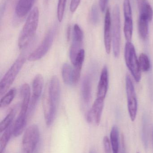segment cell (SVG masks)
I'll return each instance as SVG.
<instances>
[{"instance_id":"9c48e42d","label":"cell","mask_w":153,"mask_h":153,"mask_svg":"<svg viewBox=\"0 0 153 153\" xmlns=\"http://www.w3.org/2000/svg\"><path fill=\"white\" fill-rule=\"evenodd\" d=\"M83 37V32L81 29L78 24H75L73 27L72 42L70 50V58L73 65L75 63L78 54L82 49L81 48L82 45Z\"/></svg>"},{"instance_id":"4316f807","label":"cell","mask_w":153,"mask_h":153,"mask_svg":"<svg viewBox=\"0 0 153 153\" xmlns=\"http://www.w3.org/2000/svg\"><path fill=\"white\" fill-rule=\"evenodd\" d=\"M16 92L15 89H11L2 97L0 102L1 108H5L10 104L15 97Z\"/></svg>"},{"instance_id":"f546056e","label":"cell","mask_w":153,"mask_h":153,"mask_svg":"<svg viewBox=\"0 0 153 153\" xmlns=\"http://www.w3.org/2000/svg\"><path fill=\"white\" fill-rule=\"evenodd\" d=\"M103 146L105 153H111V147L109 139L107 136H105L103 140Z\"/></svg>"},{"instance_id":"e0dca14e","label":"cell","mask_w":153,"mask_h":153,"mask_svg":"<svg viewBox=\"0 0 153 153\" xmlns=\"http://www.w3.org/2000/svg\"><path fill=\"white\" fill-rule=\"evenodd\" d=\"M84 57L85 51L84 49H82L78 54L75 63L74 65V67L73 69V77L74 84L77 83L80 79Z\"/></svg>"},{"instance_id":"e575fe53","label":"cell","mask_w":153,"mask_h":153,"mask_svg":"<svg viewBox=\"0 0 153 153\" xmlns=\"http://www.w3.org/2000/svg\"><path fill=\"white\" fill-rule=\"evenodd\" d=\"M137 153H139V152H137Z\"/></svg>"},{"instance_id":"836d02e7","label":"cell","mask_w":153,"mask_h":153,"mask_svg":"<svg viewBox=\"0 0 153 153\" xmlns=\"http://www.w3.org/2000/svg\"><path fill=\"white\" fill-rule=\"evenodd\" d=\"M89 153H96V151H95V150L94 149H92V150H91L90 151V152Z\"/></svg>"},{"instance_id":"ac0fdd59","label":"cell","mask_w":153,"mask_h":153,"mask_svg":"<svg viewBox=\"0 0 153 153\" xmlns=\"http://www.w3.org/2000/svg\"><path fill=\"white\" fill-rule=\"evenodd\" d=\"M137 5L140 12V16L146 18L151 22L153 17V10L147 0H137Z\"/></svg>"},{"instance_id":"ba28073f","label":"cell","mask_w":153,"mask_h":153,"mask_svg":"<svg viewBox=\"0 0 153 153\" xmlns=\"http://www.w3.org/2000/svg\"><path fill=\"white\" fill-rule=\"evenodd\" d=\"M125 81L128 112L131 120L134 121L136 118L137 111L136 94L134 84L129 75H127Z\"/></svg>"},{"instance_id":"8992f818","label":"cell","mask_w":153,"mask_h":153,"mask_svg":"<svg viewBox=\"0 0 153 153\" xmlns=\"http://www.w3.org/2000/svg\"><path fill=\"white\" fill-rule=\"evenodd\" d=\"M56 32L55 27L51 28L38 47L30 54L28 60L31 62L38 61L44 57L51 48Z\"/></svg>"},{"instance_id":"83f0119b","label":"cell","mask_w":153,"mask_h":153,"mask_svg":"<svg viewBox=\"0 0 153 153\" xmlns=\"http://www.w3.org/2000/svg\"><path fill=\"white\" fill-rule=\"evenodd\" d=\"M66 0H58L57 8V17L59 22L63 19Z\"/></svg>"},{"instance_id":"7a4b0ae2","label":"cell","mask_w":153,"mask_h":153,"mask_svg":"<svg viewBox=\"0 0 153 153\" xmlns=\"http://www.w3.org/2000/svg\"><path fill=\"white\" fill-rule=\"evenodd\" d=\"M39 19V10L37 7H35L29 14L20 34L18 40L20 49H24L32 41L37 29Z\"/></svg>"},{"instance_id":"30bf717a","label":"cell","mask_w":153,"mask_h":153,"mask_svg":"<svg viewBox=\"0 0 153 153\" xmlns=\"http://www.w3.org/2000/svg\"><path fill=\"white\" fill-rule=\"evenodd\" d=\"M44 79L40 74H38L35 76L32 83V95L29 107L28 116L31 117L34 112L40 98L42 94L43 90Z\"/></svg>"},{"instance_id":"2e32d148","label":"cell","mask_w":153,"mask_h":153,"mask_svg":"<svg viewBox=\"0 0 153 153\" xmlns=\"http://www.w3.org/2000/svg\"><path fill=\"white\" fill-rule=\"evenodd\" d=\"M92 82L90 76L86 75L82 82L81 87V95L83 102L88 104L91 98Z\"/></svg>"},{"instance_id":"d4e9b609","label":"cell","mask_w":153,"mask_h":153,"mask_svg":"<svg viewBox=\"0 0 153 153\" xmlns=\"http://www.w3.org/2000/svg\"><path fill=\"white\" fill-rule=\"evenodd\" d=\"M124 33L127 42H131L133 32V22L132 17H125Z\"/></svg>"},{"instance_id":"cb8c5ba5","label":"cell","mask_w":153,"mask_h":153,"mask_svg":"<svg viewBox=\"0 0 153 153\" xmlns=\"http://www.w3.org/2000/svg\"><path fill=\"white\" fill-rule=\"evenodd\" d=\"M110 143L113 153H118L119 149V130L117 127L114 126L110 134Z\"/></svg>"},{"instance_id":"d590c367","label":"cell","mask_w":153,"mask_h":153,"mask_svg":"<svg viewBox=\"0 0 153 153\" xmlns=\"http://www.w3.org/2000/svg\"><path fill=\"white\" fill-rule=\"evenodd\" d=\"M46 1H47V0H46Z\"/></svg>"},{"instance_id":"52a82bcc","label":"cell","mask_w":153,"mask_h":153,"mask_svg":"<svg viewBox=\"0 0 153 153\" xmlns=\"http://www.w3.org/2000/svg\"><path fill=\"white\" fill-rule=\"evenodd\" d=\"M112 41L113 50L115 57H118L120 53V19L119 6L114 7L112 15Z\"/></svg>"},{"instance_id":"f1b7e54d","label":"cell","mask_w":153,"mask_h":153,"mask_svg":"<svg viewBox=\"0 0 153 153\" xmlns=\"http://www.w3.org/2000/svg\"><path fill=\"white\" fill-rule=\"evenodd\" d=\"M90 19L92 23L97 24L99 21V15L98 8L96 5H93L91 10Z\"/></svg>"},{"instance_id":"277c9868","label":"cell","mask_w":153,"mask_h":153,"mask_svg":"<svg viewBox=\"0 0 153 153\" xmlns=\"http://www.w3.org/2000/svg\"><path fill=\"white\" fill-rule=\"evenodd\" d=\"M125 58L126 64L133 77L137 82H139L141 79V71L134 46L131 42H127L126 44Z\"/></svg>"},{"instance_id":"6da1fadb","label":"cell","mask_w":153,"mask_h":153,"mask_svg":"<svg viewBox=\"0 0 153 153\" xmlns=\"http://www.w3.org/2000/svg\"><path fill=\"white\" fill-rule=\"evenodd\" d=\"M60 93L59 79L56 76H53L50 80L43 100L44 117L48 126H50L54 120L60 101Z\"/></svg>"},{"instance_id":"9a60e30c","label":"cell","mask_w":153,"mask_h":153,"mask_svg":"<svg viewBox=\"0 0 153 153\" xmlns=\"http://www.w3.org/2000/svg\"><path fill=\"white\" fill-rule=\"evenodd\" d=\"M35 0H18L15 7V14L19 18H23L31 10Z\"/></svg>"},{"instance_id":"603a6c76","label":"cell","mask_w":153,"mask_h":153,"mask_svg":"<svg viewBox=\"0 0 153 153\" xmlns=\"http://www.w3.org/2000/svg\"><path fill=\"white\" fill-rule=\"evenodd\" d=\"M17 111V108L16 106L12 108L6 117L2 120L0 124V132L1 133L6 130L9 127L12 125L13 119L16 115Z\"/></svg>"},{"instance_id":"3957f363","label":"cell","mask_w":153,"mask_h":153,"mask_svg":"<svg viewBox=\"0 0 153 153\" xmlns=\"http://www.w3.org/2000/svg\"><path fill=\"white\" fill-rule=\"evenodd\" d=\"M40 132L38 127L32 125L28 128L22 137V153H38L40 146Z\"/></svg>"},{"instance_id":"7402d4cb","label":"cell","mask_w":153,"mask_h":153,"mask_svg":"<svg viewBox=\"0 0 153 153\" xmlns=\"http://www.w3.org/2000/svg\"><path fill=\"white\" fill-rule=\"evenodd\" d=\"M149 21L143 16H139L138 21V29L139 35L142 39L145 40L148 37V23Z\"/></svg>"},{"instance_id":"1f68e13d","label":"cell","mask_w":153,"mask_h":153,"mask_svg":"<svg viewBox=\"0 0 153 153\" xmlns=\"http://www.w3.org/2000/svg\"><path fill=\"white\" fill-rule=\"evenodd\" d=\"M108 0H99V6L102 11L104 12Z\"/></svg>"},{"instance_id":"8fae6325","label":"cell","mask_w":153,"mask_h":153,"mask_svg":"<svg viewBox=\"0 0 153 153\" xmlns=\"http://www.w3.org/2000/svg\"><path fill=\"white\" fill-rule=\"evenodd\" d=\"M104 99L97 98L86 115L87 122L90 124L99 125L104 104Z\"/></svg>"},{"instance_id":"7c38bea8","label":"cell","mask_w":153,"mask_h":153,"mask_svg":"<svg viewBox=\"0 0 153 153\" xmlns=\"http://www.w3.org/2000/svg\"><path fill=\"white\" fill-rule=\"evenodd\" d=\"M112 21L109 9L106 10L104 20V40L106 51L109 54L111 50L112 42Z\"/></svg>"},{"instance_id":"484cf974","label":"cell","mask_w":153,"mask_h":153,"mask_svg":"<svg viewBox=\"0 0 153 153\" xmlns=\"http://www.w3.org/2000/svg\"><path fill=\"white\" fill-rule=\"evenodd\" d=\"M139 67L143 72H147L151 68V63L150 59L146 54L141 53L138 59Z\"/></svg>"},{"instance_id":"d6a6232c","label":"cell","mask_w":153,"mask_h":153,"mask_svg":"<svg viewBox=\"0 0 153 153\" xmlns=\"http://www.w3.org/2000/svg\"><path fill=\"white\" fill-rule=\"evenodd\" d=\"M71 27H69L68 28L67 31V39L68 41H69L70 39V37H71Z\"/></svg>"},{"instance_id":"44dd1931","label":"cell","mask_w":153,"mask_h":153,"mask_svg":"<svg viewBox=\"0 0 153 153\" xmlns=\"http://www.w3.org/2000/svg\"><path fill=\"white\" fill-rule=\"evenodd\" d=\"M13 134V124H12L6 130L0 138V151L1 153H4L5 148L10 139L12 135Z\"/></svg>"},{"instance_id":"d6986e66","label":"cell","mask_w":153,"mask_h":153,"mask_svg":"<svg viewBox=\"0 0 153 153\" xmlns=\"http://www.w3.org/2000/svg\"><path fill=\"white\" fill-rule=\"evenodd\" d=\"M28 116L19 114V116L13 124V135L15 137H19L24 131L27 124Z\"/></svg>"},{"instance_id":"4dcf8cb0","label":"cell","mask_w":153,"mask_h":153,"mask_svg":"<svg viewBox=\"0 0 153 153\" xmlns=\"http://www.w3.org/2000/svg\"><path fill=\"white\" fill-rule=\"evenodd\" d=\"M81 1V0H71L70 9L72 13L75 12L76 11Z\"/></svg>"},{"instance_id":"ffe728a7","label":"cell","mask_w":153,"mask_h":153,"mask_svg":"<svg viewBox=\"0 0 153 153\" xmlns=\"http://www.w3.org/2000/svg\"><path fill=\"white\" fill-rule=\"evenodd\" d=\"M62 76L64 82L68 85H72L74 83L73 69L68 63H65L63 65L62 70Z\"/></svg>"},{"instance_id":"5bb4252c","label":"cell","mask_w":153,"mask_h":153,"mask_svg":"<svg viewBox=\"0 0 153 153\" xmlns=\"http://www.w3.org/2000/svg\"><path fill=\"white\" fill-rule=\"evenodd\" d=\"M20 95L22 99V103L19 113L28 116L31 100V91L29 86L28 84H24L21 87Z\"/></svg>"},{"instance_id":"4fadbf2b","label":"cell","mask_w":153,"mask_h":153,"mask_svg":"<svg viewBox=\"0 0 153 153\" xmlns=\"http://www.w3.org/2000/svg\"><path fill=\"white\" fill-rule=\"evenodd\" d=\"M109 74L107 66H104L102 71L98 87L97 98L105 100L108 88Z\"/></svg>"},{"instance_id":"5b68a950","label":"cell","mask_w":153,"mask_h":153,"mask_svg":"<svg viewBox=\"0 0 153 153\" xmlns=\"http://www.w3.org/2000/svg\"><path fill=\"white\" fill-rule=\"evenodd\" d=\"M26 61L23 56H20L13 63L1 79L0 83V94H4L14 82Z\"/></svg>"}]
</instances>
